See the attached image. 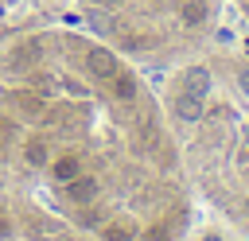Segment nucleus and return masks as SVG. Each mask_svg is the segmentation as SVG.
Listing matches in <instances>:
<instances>
[{"instance_id": "obj_1", "label": "nucleus", "mask_w": 249, "mask_h": 241, "mask_svg": "<svg viewBox=\"0 0 249 241\" xmlns=\"http://www.w3.org/2000/svg\"><path fill=\"white\" fill-rule=\"evenodd\" d=\"M86 70H89L93 78H101V82H113V74L121 70V62H117V54H113V51L93 47V51L86 54Z\"/></svg>"}, {"instance_id": "obj_2", "label": "nucleus", "mask_w": 249, "mask_h": 241, "mask_svg": "<svg viewBox=\"0 0 249 241\" xmlns=\"http://www.w3.org/2000/svg\"><path fill=\"white\" fill-rule=\"evenodd\" d=\"M66 187V198L70 202H78V206H86V202H93V194H97V179H89V175H74L70 183H62Z\"/></svg>"}, {"instance_id": "obj_3", "label": "nucleus", "mask_w": 249, "mask_h": 241, "mask_svg": "<svg viewBox=\"0 0 249 241\" xmlns=\"http://www.w3.org/2000/svg\"><path fill=\"white\" fill-rule=\"evenodd\" d=\"M175 117H179V120H198V117H202V97L183 89V93L175 97Z\"/></svg>"}, {"instance_id": "obj_4", "label": "nucleus", "mask_w": 249, "mask_h": 241, "mask_svg": "<svg viewBox=\"0 0 249 241\" xmlns=\"http://www.w3.org/2000/svg\"><path fill=\"white\" fill-rule=\"evenodd\" d=\"M35 54H39V43H27V47L12 51V54H8V70H12V74H23V70H31V66H35Z\"/></svg>"}, {"instance_id": "obj_5", "label": "nucleus", "mask_w": 249, "mask_h": 241, "mask_svg": "<svg viewBox=\"0 0 249 241\" xmlns=\"http://www.w3.org/2000/svg\"><path fill=\"white\" fill-rule=\"evenodd\" d=\"M183 89H187V93H198V97H206V89H210V74H206L202 66H191V70L183 74Z\"/></svg>"}, {"instance_id": "obj_6", "label": "nucleus", "mask_w": 249, "mask_h": 241, "mask_svg": "<svg viewBox=\"0 0 249 241\" xmlns=\"http://www.w3.org/2000/svg\"><path fill=\"white\" fill-rule=\"evenodd\" d=\"M136 89H140V86H136L132 74H124V70L113 74V97H117V101H136Z\"/></svg>"}, {"instance_id": "obj_7", "label": "nucleus", "mask_w": 249, "mask_h": 241, "mask_svg": "<svg viewBox=\"0 0 249 241\" xmlns=\"http://www.w3.org/2000/svg\"><path fill=\"white\" fill-rule=\"evenodd\" d=\"M82 171V163H78V155H58L54 163H51V175L58 179V183H70L74 175Z\"/></svg>"}, {"instance_id": "obj_8", "label": "nucleus", "mask_w": 249, "mask_h": 241, "mask_svg": "<svg viewBox=\"0 0 249 241\" xmlns=\"http://www.w3.org/2000/svg\"><path fill=\"white\" fill-rule=\"evenodd\" d=\"M179 16H183L187 27H198V23L206 19V4H202V0H187V4L179 8Z\"/></svg>"}, {"instance_id": "obj_9", "label": "nucleus", "mask_w": 249, "mask_h": 241, "mask_svg": "<svg viewBox=\"0 0 249 241\" xmlns=\"http://www.w3.org/2000/svg\"><path fill=\"white\" fill-rule=\"evenodd\" d=\"M27 163H31V167H43V163H47V140L35 136V140L27 144Z\"/></svg>"}, {"instance_id": "obj_10", "label": "nucleus", "mask_w": 249, "mask_h": 241, "mask_svg": "<svg viewBox=\"0 0 249 241\" xmlns=\"http://www.w3.org/2000/svg\"><path fill=\"white\" fill-rule=\"evenodd\" d=\"M101 241H132V229L113 222V225H105V229H101Z\"/></svg>"}, {"instance_id": "obj_11", "label": "nucleus", "mask_w": 249, "mask_h": 241, "mask_svg": "<svg viewBox=\"0 0 249 241\" xmlns=\"http://www.w3.org/2000/svg\"><path fill=\"white\" fill-rule=\"evenodd\" d=\"M51 89H54V78H51V74H31V93L47 97Z\"/></svg>"}, {"instance_id": "obj_12", "label": "nucleus", "mask_w": 249, "mask_h": 241, "mask_svg": "<svg viewBox=\"0 0 249 241\" xmlns=\"http://www.w3.org/2000/svg\"><path fill=\"white\" fill-rule=\"evenodd\" d=\"M140 241H171V229L167 225H152V229H144Z\"/></svg>"}, {"instance_id": "obj_13", "label": "nucleus", "mask_w": 249, "mask_h": 241, "mask_svg": "<svg viewBox=\"0 0 249 241\" xmlns=\"http://www.w3.org/2000/svg\"><path fill=\"white\" fill-rule=\"evenodd\" d=\"M82 225H97V210H82Z\"/></svg>"}, {"instance_id": "obj_14", "label": "nucleus", "mask_w": 249, "mask_h": 241, "mask_svg": "<svg viewBox=\"0 0 249 241\" xmlns=\"http://www.w3.org/2000/svg\"><path fill=\"white\" fill-rule=\"evenodd\" d=\"M8 233H12V222H8V214L0 210V237H8Z\"/></svg>"}, {"instance_id": "obj_15", "label": "nucleus", "mask_w": 249, "mask_h": 241, "mask_svg": "<svg viewBox=\"0 0 249 241\" xmlns=\"http://www.w3.org/2000/svg\"><path fill=\"white\" fill-rule=\"evenodd\" d=\"M237 86H241V89L249 93V70H241V74H237Z\"/></svg>"}, {"instance_id": "obj_16", "label": "nucleus", "mask_w": 249, "mask_h": 241, "mask_svg": "<svg viewBox=\"0 0 249 241\" xmlns=\"http://www.w3.org/2000/svg\"><path fill=\"white\" fill-rule=\"evenodd\" d=\"M93 4H101V8H117V4H124V0H93Z\"/></svg>"}, {"instance_id": "obj_17", "label": "nucleus", "mask_w": 249, "mask_h": 241, "mask_svg": "<svg viewBox=\"0 0 249 241\" xmlns=\"http://www.w3.org/2000/svg\"><path fill=\"white\" fill-rule=\"evenodd\" d=\"M202 241H222V237H218V233H206V237H202Z\"/></svg>"}]
</instances>
